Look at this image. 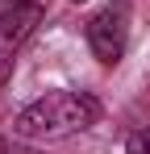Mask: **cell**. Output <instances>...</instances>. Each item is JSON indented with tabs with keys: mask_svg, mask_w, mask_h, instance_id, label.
I'll return each mask as SVG.
<instances>
[{
	"mask_svg": "<svg viewBox=\"0 0 150 154\" xmlns=\"http://www.w3.org/2000/svg\"><path fill=\"white\" fill-rule=\"evenodd\" d=\"M88 46L104 67H117L125 58V46H129V4L125 0H113L88 21Z\"/></svg>",
	"mask_w": 150,
	"mask_h": 154,
	"instance_id": "cell-2",
	"label": "cell"
},
{
	"mask_svg": "<svg viewBox=\"0 0 150 154\" xmlns=\"http://www.w3.org/2000/svg\"><path fill=\"white\" fill-rule=\"evenodd\" d=\"M75 4H83V0H75Z\"/></svg>",
	"mask_w": 150,
	"mask_h": 154,
	"instance_id": "cell-6",
	"label": "cell"
},
{
	"mask_svg": "<svg viewBox=\"0 0 150 154\" xmlns=\"http://www.w3.org/2000/svg\"><path fill=\"white\" fill-rule=\"evenodd\" d=\"M125 154H150V125L133 129V133L125 137Z\"/></svg>",
	"mask_w": 150,
	"mask_h": 154,
	"instance_id": "cell-4",
	"label": "cell"
},
{
	"mask_svg": "<svg viewBox=\"0 0 150 154\" xmlns=\"http://www.w3.org/2000/svg\"><path fill=\"white\" fill-rule=\"evenodd\" d=\"M8 4H29V0H8Z\"/></svg>",
	"mask_w": 150,
	"mask_h": 154,
	"instance_id": "cell-5",
	"label": "cell"
},
{
	"mask_svg": "<svg viewBox=\"0 0 150 154\" xmlns=\"http://www.w3.org/2000/svg\"><path fill=\"white\" fill-rule=\"evenodd\" d=\"M38 21H42V4H38V0H29V4H8V0H0V79L8 75L17 46L33 33Z\"/></svg>",
	"mask_w": 150,
	"mask_h": 154,
	"instance_id": "cell-3",
	"label": "cell"
},
{
	"mask_svg": "<svg viewBox=\"0 0 150 154\" xmlns=\"http://www.w3.org/2000/svg\"><path fill=\"white\" fill-rule=\"evenodd\" d=\"M100 104L88 92H46L42 100L25 104L13 117V133L25 142H63L71 133H83L96 125Z\"/></svg>",
	"mask_w": 150,
	"mask_h": 154,
	"instance_id": "cell-1",
	"label": "cell"
}]
</instances>
